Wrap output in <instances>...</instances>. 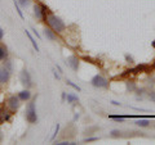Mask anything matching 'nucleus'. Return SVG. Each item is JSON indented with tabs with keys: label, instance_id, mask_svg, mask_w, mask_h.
<instances>
[{
	"label": "nucleus",
	"instance_id": "1",
	"mask_svg": "<svg viewBox=\"0 0 155 145\" xmlns=\"http://www.w3.org/2000/svg\"><path fill=\"white\" fill-rule=\"evenodd\" d=\"M45 22L48 23V27H51L52 30L57 33H62L66 30V25H65V22L62 21V18H60L57 14L52 13V12L47 13Z\"/></svg>",
	"mask_w": 155,
	"mask_h": 145
},
{
	"label": "nucleus",
	"instance_id": "2",
	"mask_svg": "<svg viewBox=\"0 0 155 145\" xmlns=\"http://www.w3.org/2000/svg\"><path fill=\"white\" fill-rule=\"evenodd\" d=\"M36 98L30 99L28 103L26 105V109H25V118L28 123H38V113H36Z\"/></svg>",
	"mask_w": 155,
	"mask_h": 145
},
{
	"label": "nucleus",
	"instance_id": "3",
	"mask_svg": "<svg viewBox=\"0 0 155 145\" xmlns=\"http://www.w3.org/2000/svg\"><path fill=\"white\" fill-rule=\"evenodd\" d=\"M49 12L48 7H45L41 3H35L34 4V17L36 18V21L39 22H45L47 13Z\"/></svg>",
	"mask_w": 155,
	"mask_h": 145
},
{
	"label": "nucleus",
	"instance_id": "4",
	"mask_svg": "<svg viewBox=\"0 0 155 145\" xmlns=\"http://www.w3.org/2000/svg\"><path fill=\"white\" fill-rule=\"evenodd\" d=\"M91 85L96 89H107L109 88V80L102 75H94L91 79Z\"/></svg>",
	"mask_w": 155,
	"mask_h": 145
},
{
	"label": "nucleus",
	"instance_id": "5",
	"mask_svg": "<svg viewBox=\"0 0 155 145\" xmlns=\"http://www.w3.org/2000/svg\"><path fill=\"white\" fill-rule=\"evenodd\" d=\"M21 103L22 101L18 98V95H11L7 99V108L14 113V112H17L19 107H21Z\"/></svg>",
	"mask_w": 155,
	"mask_h": 145
},
{
	"label": "nucleus",
	"instance_id": "6",
	"mask_svg": "<svg viewBox=\"0 0 155 145\" xmlns=\"http://www.w3.org/2000/svg\"><path fill=\"white\" fill-rule=\"evenodd\" d=\"M19 81H21V84L25 86V89H30L32 86L31 75H30V72H28L26 68H23L21 71V73H19Z\"/></svg>",
	"mask_w": 155,
	"mask_h": 145
},
{
	"label": "nucleus",
	"instance_id": "7",
	"mask_svg": "<svg viewBox=\"0 0 155 145\" xmlns=\"http://www.w3.org/2000/svg\"><path fill=\"white\" fill-rule=\"evenodd\" d=\"M65 63L69 66L74 72H78V69H79V67H80V60H79V58H78L76 55H71L69 58H66Z\"/></svg>",
	"mask_w": 155,
	"mask_h": 145
},
{
	"label": "nucleus",
	"instance_id": "8",
	"mask_svg": "<svg viewBox=\"0 0 155 145\" xmlns=\"http://www.w3.org/2000/svg\"><path fill=\"white\" fill-rule=\"evenodd\" d=\"M11 75H12V71L8 69L5 66L0 67V84L2 85L7 84V82L9 81V79H11Z\"/></svg>",
	"mask_w": 155,
	"mask_h": 145
},
{
	"label": "nucleus",
	"instance_id": "9",
	"mask_svg": "<svg viewBox=\"0 0 155 145\" xmlns=\"http://www.w3.org/2000/svg\"><path fill=\"white\" fill-rule=\"evenodd\" d=\"M12 114L13 112L12 110H9L8 108H0V123H3V122H8L9 119H11L12 117Z\"/></svg>",
	"mask_w": 155,
	"mask_h": 145
},
{
	"label": "nucleus",
	"instance_id": "10",
	"mask_svg": "<svg viewBox=\"0 0 155 145\" xmlns=\"http://www.w3.org/2000/svg\"><path fill=\"white\" fill-rule=\"evenodd\" d=\"M17 95H18V98L21 99V101H28V100L32 98V94H31V91L28 90V89H23V90H21Z\"/></svg>",
	"mask_w": 155,
	"mask_h": 145
},
{
	"label": "nucleus",
	"instance_id": "11",
	"mask_svg": "<svg viewBox=\"0 0 155 145\" xmlns=\"http://www.w3.org/2000/svg\"><path fill=\"white\" fill-rule=\"evenodd\" d=\"M43 32H44V36L47 37V40H49V41H56L57 40V32L53 31L51 27H45Z\"/></svg>",
	"mask_w": 155,
	"mask_h": 145
},
{
	"label": "nucleus",
	"instance_id": "12",
	"mask_svg": "<svg viewBox=\"0 0 155 145\" xmlns=\"http://www.w3.org/2000/svg\"><path fill=\"white\" fill-rule=\"evenodd\" d=\"M66 101L67 104H75V103H79V96L72 94V93H67L66 95Z\"/></svg>",
	"mask_w": 155,
	"mask_h": 145
},
{
	"label": "nucleus",
	"instance_id": "13",
	"mask_svg": "<svg viewBox=\"0 0 155 145\" xmlns=\"http://www.w3.org/2000/svg\"><path fill=\"white\" fill-rule=\"evenodd\" d=\"M8 55H9V53H8L7 46H4L3 44H0V60L8 59Z\"/></svg>",
	"mask_w": 155,
	"mask_h": 145
},
{
	"label": "nucleus",
	"instance_id": "14",
	"mask_svg": "<svg viewBox=\"0 0 155 145\" xmlns=\"http://www.w3.org/2000/svg\"><path fill=\"white\" fill-rule=\"evenodd\" d=\"M25 33H26V36L28 37V40H30V41H31V45H32V48H34V49H35V51H36V53H39V46H38V44H36L35 39H34V37H32V35H31V33H30V32H28L27 30H25Z\"/></svg>",
	"mask_w": 155,
	"mask_h": 145
},
{
	"label": "nucleus",
	"instance_id": "15",
	"mask_svg": "<svg viewBox=\"0 0 155 145\" xmlns=\"http://www.w3.org/2000/svg\"><path fill=\"white\" fill-rule=\"evenodd\" d=\"M150 123H151L150 119H137V121H134V125L138 126V127H149Z\"/></svg>",
	"mask_w": 155,
	"mask_h": 145
},
{
	"label": "nucleus",
	"instance_id": "16",
	"mask_svg": "<svg viewBox=\"0 0 155 145\" xmlns=\"http://www.w3.org/2000/svg\"><path fill=\"white\" fill-rule=\"evenodd\" d=\"M13 4H14V7H16V11H17V13H18V16L23 19V18H25V16H23V12H22V9H21V5L18 4L17 0H13Z\"/></svg>",
	"mask_w": 155,
	"mask_h": 145
},
{
	"label": "nucleus",
	"instance_id": "17",
	"mask_svg": "<svg viewBox=\"0 0 155 145\" xmlns=\"http://www.w3.org/2000/svg\"><path fill=\"white\" fill-rule=\"evenodd\" d=\"M123 132L120 131V130H111L110 131V136L111 137H122L123 135H122Z\"/></svg>",
	"mask_w": 155,
	"mask_h": 145
},
{
	"label": "nucleus",
	"instance_id": "18",
	"mask_svg": "<svg viewBox=\"0 0 155 145\" xmlns=\"http://www.w3.org/2000/svg\"><path fill=\"white\" fill-rule=\"evenodd\" d=\"M109 118L116 121V122H123L124 118H127V117H125V116H114V114H111V116H109Z\"/></svg>",
	"mask_w": 155,
	"mask_h": 145
},
{
	"label": "nucleus",
	"instance_id": "19",
	"mask_svg": "<svg viewBox=\"0 0 155 145\" xmlns=\"http://www.w3.org/2000/svg\"><path fill=\"white\" fill-rule=\"evenodd\" d=\"M60 127H61V125L60 123H57L56 126H54V131H53V134H52V136H51V139H49V141H53V140L56 139V136H57V134H58V131H60Z\"/></svg>",
	"mask_w": 155,
	"mask_h": 145
},
{
	"label": "nucleus",
	"instance_id": "20",
	"mask_svg": "<svg viewBox=\"0 0 155 145\" xmlns=\"http://www.w3.org/2000/svg\"><path fill=\"white\" fill-rule=\"evenodd\" d=\"M66 85L71 86V88H72V89H75L76 91H81V88H80V86H78L76 84H74V82H72L71 80H66Z\"/></svg>",
	"mask_w": 155,
	"mask_h": 145
},
{
	"label": "nucleus",
	"instance_id": "21",
	"mask_svg": "<svg viewBox=\"0 0 155 145\" xmlns=\"http://www.w3.org/2000/svg\"><path fill=\"white\" fill-rule=\"evenodd\" d=\"M136 90V85L133 81H127V91H129V93H132V91Z\"/></svg>",
	"mask_w": 155,
	"mask_h": 145
},
{
	"label": "nucleus",
	"instance_id": "22",
	"mask_svg": "<svg viewBox=\"0 0 155 145\" xmlns=\"http://www.w3.org/2000/svg\"><path fill=\"white\" fill-rule=\"evenodd\" d=\"M17 2L21 5V8H27L31 4V0H17Z\"/></svg>",
	"mask_w": 155,
	"mask_h": 145
},
{
	"label": "nucleus",
	"instance_id": "23",
	"mask_svg": "<svg viewBox=\"0 0 155 145\" xmlns=\"http://www.w3.org/2000/svg\"><path fill=\"white\" fill-rule=\"evenodd\" d=\"M56 145H76L75 141H69V140H62V141H56Z\"/></svg>",
	"mask_w": 155,
	"mask_h": 145
},
{
	"label": "nucleus",
	"instance_id": "24",
	"mask_svg": "<svg viewBox=\"0 0 155 145\" xmlns=\"http://www.w3.org/2000/svg\"><path fill=\"white\" fill-rule=\"evenodd\" d=\"M3 66H5L8 69H11V71L13 72V63H12V62L9 60V59H5V60H4V62H3Z\"/></svg>",
	"mask_w": 155,
	"mask_h": 145
},
{
	"label": "nucleus",
	"instance_id": "25",
	"mask_svg": "<svg viewBox=\"0 0 155 145\" xmlns=\"http://www.w3.org/2000/svg\"><path fill=\"white\" fill-rule=\"evenodd\" d=\"M147 98L153 101V103H155V90H150L147 91Z\"/></svg>",
	"mask_w": 155,
	"mask_h": 145
},
{
	"label": "nucleus",
	"instance_id": "26",
	"mask_svg": "<svg viewBox=\"0 0 155 145\" xmlns=\"http://www.w3.org/2000/svg\"><path fill=\"white\" fill-rule=\"evenodd\" d=\"M97 140H100V137H97V136H92V137H85L83 141L84 143H92V141H97Z\"/></svg>",
	"mask_w": 155,
	"mask_h": 145
},
{
	"label": "nucleus",
	"instance_id": "27",
	"mask_svg": "<svg viewBox=\"0 0 155 145\" xmlns=\"http://www.w3.org/2000/svg\"><path fill=\"white\" fill-rule=\"evenodd\" d=\"M124 58H125V60H127V63H134V59H133V57H132V55L125 54Z\"/></svg>",
	"mask_w": 155,
	"mask_h": 145
},
{
	"label": "nucleus",
	"instance_id": "28",
	"mask_svg": "<svg viewBox=\"0 0 155 145\" xmlns=\"http://www.w3.org/2000/svg\"><path fill=\"white\" fill-rule=\"evenodd\" d=\"M52 72H53V76H54V79H57V80H61V73H57L56 68H53V69H52Z\"/></svg>",
	"mask_w": 155,
	"mask_h": 145
},
{
	"label": "nucleus",
	"instance_id": "29",
	"mask_svg": "<svg viewBox=\"0 0 155 145\" xmlns=\"http://www.w3.org/2000/svg\"><path fill=\"white\" fill-rule=\"evenodd\" d=\"M154 84H155V80H154V77H150L149 79V86H150V89L154 86Z\"/></svg>",
	"mask_w": 155,
	"mask_h": 145
},
{
	"label": "nucleus",
	"instance_id": "30",
	"mask_svg": "<svg viewBox=\"0 0 155 145\" xmlns=\"http://www.w3.org/2000/svg\"><path fill=\"white\" fill-rule=\"evenodd\" d=\"M31 31L34 32V35H35V36H36V37L39 39V40H40V39H41V36H40V35H39V32L36 31V28H34V27H32V28H31Z\"/></svg>",
	"mask_w": 155,
	"mask_h": 145
},
{
	"label": "nucleus",
	"instance_id": "31",
	"mask_svg": "<svg viewBox=\"0 0 155 145\" xmlns=\"http://www.w3.org/2000/svg\"><path fill=\"white\" fill-rule=\"evenodd\" d=\"M111 104L116 105V107H120V105H122V103H119V101H115V100H111Z\"/></svg>",
	"mask_w": 155,
	"mask_h": 145
},
{
	"label": "nucleus",
	"instance_id": "32",
	"mask_svg": "<svg viewBox=\"0 0 155 145\" xmlns=\"http://www.w3.org/2000/svg\"><path fill=\"white\" fill-rule=\"evenodd\" d=\"M3 37H4V30L0 27V40H3Z\"/></svg>",
	"mask_w": 155,
	"mask_h": 145
},
{
	"label": "nucleus",
	"instance_id": "33",
	"mask_svg": "<svg viewBox=\"0 0 155 145\" xmlns=\"http://www.w3.org/2000/svg\"><path fill=\"white\" fill-rule=\"evenodd\" d=\"M66 95H67V93H62V95H61L62 101H66Z\"/></svg>",
	"mask_w": 155,
	"mask_h": 145
},
{
	"label": "nucleus",
	"instance_id": "34",
	"mask_svg": "<svg viewBox=\"0 0 155 145\" xmlns=\"http://www.w3.org/2000/svg\"><path fill=\"white\" fill-rule=\"evenodd\" d=\"M56 69H58V72H60V73H62V68L58 64H56Z\"/></svg>",
	"mask_w": 155,
	"mask_h": 145
},
{
	"label": "nucleus",
	"instance_id": "35",
	"mask_svg": "<svg viewBox=\"0 0 155 145\" xmlns=\"http://www.w3.org/2000/svg\"><path fill=\"white\" fill-rule=\"evenodd\" d=\"M0 140H2V132H0Z\"/></svg>",
	"mask_w": 155,
	"mask_h": 145
},
{
	"label": "nucleus",
	"instance_id": "36",
	"mask_svg": "<svg viewBox=\"0 0 155 145\" xmlns=\"http://www.w3.org/2000/svg\"><path fill=\"white\" fill-rule=\"evenodd\" d=\"M154 67H155V63H154Z\"/></svg>",
	"mask_w": 155,
	"mask_h": 145
}]
</instances>
